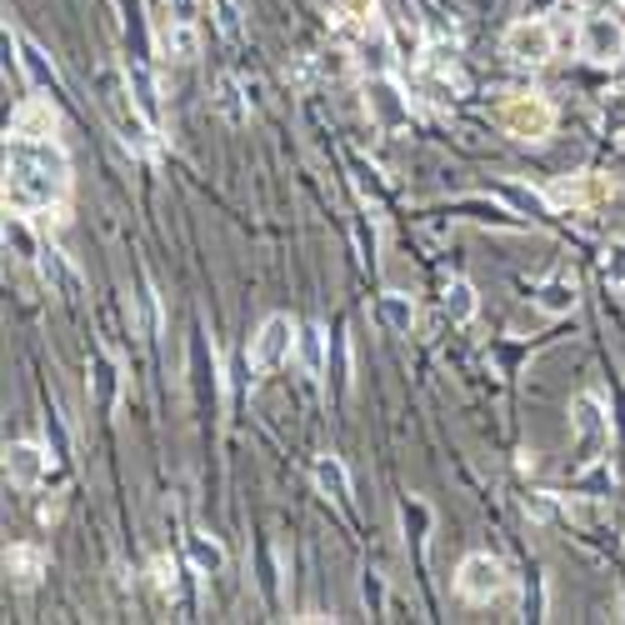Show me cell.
<instances>
[{"mask_svg": "<svg viewBox=\"0 0 625 625\" xmlns=\"http://www.w3.org/2000/svg\"><path fill=\"white\" fill-rule=\"evenodd\" d=\"M155 45H161L165 61H195V55H201V31H195L191 21H161Z\"/></svg>", "mask_w": 625, "mask_h": 625, "instance_id": "13", "label": "cell"}, {"mask_svg": "<svg viewBox=\"0 0 625 625\" xmlns=\"http://www.w3.org/2000/svg\"><path fill=\"white\" fill-rule=\"evenodd\" d=\"M366 106H370V120H376L386 136L410 126V100L400 96V86L390 76H370L366 80Z\"/></svg>", "mask_w": 625, "mask_h": 625, "instance_id": "8", "label": "cell"}, {"mask_svg": "<svg viewBox=\"0 0 625 625\" xmlns=\"http://www.w3.org/2000/svg\"><path fill=\"white\" fill-rule=\"evenodd\" d=\"M11 136H25V141H55V136H61V110H55V100H45V96L21 100L15 116H11Z\"/></svg>", "mask_w": 625, "mask_h": 625, "instance_id": "10", "label": "cell"}, {"mask_svg": "<svg viewBox=\"0 0 625 625\" xmlns=\"http://www.w3.org/2000/svg\"><path fill=\"white\" fill-rule=\"evenodd\" d=\"M496 195H500V201H510V205H516V211H526V216H550V195L530 191V185L496 181Z\"/></svg>", "mask_w": 625, "mask_h": 625, "instance_id": "23", "label": "cell"}, {"mask_svg": "<svg viewBox=\"0 0 625 625\" xmlns=\"http://www.w3.org/2000/svg\"><path fill=\"white\" fill-rule=\"evenodd\" d=\"M356 165V175H360V191H380V181H376V171H370L366 161H351Z\"/></svg>", "mask_w": 625, "mask_h": 625, "instance_id": "35", "label": "cell"}, {"mask_svg": "<svg viewBox=\"0 0 625 625\" xmlns=\"http://www.w3.org/2000/svg\"><path fill=\"white\" fill-rule=\"evenodd\" d=\"M441 305H445V315H451V325H471L475 321V285L471 281H445V291H441Z\"/></svg>", "mask_w": 625, "mask_h": 625, "instance_id": "21", "label": "cell"}, {"mask_svg": "<svg viewBox=\"0 0 625 625\" xmlns=\"http://www.w3.org/2000/svg\"><path fill=\"white\" fill-rule=\"evenodd\" d=\"M45 435H51V455H55V461H71V435H65V425H61V410L45 416Z\"/></svg>", "mask_w": 625, "mask_h": 625, "instance_id": "30", "label": "cell"}, {"mask_svg": "<svg viewBox=\"0 0 625 625\" xmlns=\"http://www.w3.org/2000/svg\"><path fill=\"white\" fill-rule=\"evenodd\" d=\"M211 11H216L220 31H226V35H240V6H236V0H211Z\"/></svg>", "mask_w": 625, "mask_h": 625, "instance_id": "31", "label": "cell"}, {"mask_svg": "<svg viewBox=\"0 0 625 625\" xmlns=\"http://www.w3.org/2000/svg\"><path fill=\"white\" fill-rule=\"evenodd\" d=\"M550 205H561V211H595V205H611L615 185L611 175H595V171H581V175H561V181H550Z\"/></svg>", "mask_w": 625, "mask_h": 625, "instance_id": "5", "label": "cell"}, {"mask_svg": "<svg viewBox=\"0 0 625 625\" xmlns=\"http://www.w3.org/2000/svg\"><path fill=\"white\" fill-rule=\"evenodd\" d=\"M151 581H155V591H161V595L175 591V565L165 561V556H155V561H151Z\"/></svg>", "mask_w": 625, "mask_h": 625, "instance_id": "32", "label": "cell"}, {"mask_svg": "<svg viewBox=\"0 0 625 625\" xmlns=\"http://www.w3.org/2000/svg\"><path fill=\"white\" fill-rule=\"evenodd\" d=\"M136 301H141V335H155L161 331V305H155V285L146 270H141V295Z\"/></svg>", "mask_w": 625, "mask_h": 625, "instance_id": "29", "label": "cell"}, {"mask_svg": "<svg viewBox=\"0 0 625 625\" xmlns=\"http://www.w3.org/2000/svg\"><path fill=\"white\" fill-rule=\"evenodd\" d=\"M126 80H130V96H136L141 116L151 120V126H161V96H155V76L146 71V65H126Z\"/></svg>", "mask_w": 625, "mask_h": 625, "instance_id": "20", "label": "cell"}, {"mask_svg": "<svg viewBox=\"0 0 625 625\" xmlns=\"http://www.w3.org/2000/svg\"><path fill=\"white\" fill-rule=\"evenodd\" d=\"M315 65H321V76H345V71H351V55H345V51H325Z\"/></svg>", "mask_w": 625, "mask_h": 625, "instance_id": "34", "label": "cell"}, {"mask_svg": "<svg viewBox=\"0 0 625 625\" xmlns=\"http://www.w3.org/2000/svg\"><path fill=\"white\" fill-rule=\"evenodd\" d=\"M41 276H45V285H55V291H65V295H76V285H80L61 250H41Z\"/></svg>", "mask_w": 625, "mask_h": 625, "instance_id": "24", "label": "cell"}, {"mask_svg": "<svg viewBox=\"0 0 625 625\" xmlns=\"http://www.w3.org/2000/svg\"><path fill=\"white\" fill-rule=\"evenodd\" d=\"M6 575H11V585L31 591V585L45 575V550L41 546H11L6 550Z\"/></svg>", "mask_w": 625, "mask_h": 625, "instance_id": "15", "label": "cell"}, {"mask_svg": "<svg viewBox=\"0 0 625 625\" xmlns=\"http://www.w3.org/2000/svg\"><path fill=\"white\" fill-rule=\"evenodd\" d=\"M506 55L516 65H546L550 55H556V31H550V21H540V15L516 21L506 31Z\"/></svg>", "mask_w": 625, "mask_h": 625, "instance_id": "6", "label": "cell"}, {"mask_svg": "<svg viewBox=\"0 0 625 625\" xmlns=\"http://www.w3.org/2000/svg\"><path fill=\"white\" fill-rule=\"evenodd\" d=\"M216 110L230 120V126H246V120H250L246 96H240V86H236L230 76H220V80H216Z\"/></svg>", "mask_w": 625, "mask_h": 625, "instance_id": "25", "label": "cell"}, {"mask_svg": "<svg viewBox=\"0 0 625 625\" xmlns=\"http://www.w3.org/2000/svg\"><path fill=\"white\" fill-rule=\"evenodd\" d=\"M15 45H21V71L31 76V86L51 90V96H61V71H55V61L41 51V45L31 41V35H15Z\"/></svg>", "mask_w": 625, "mask_h": 625, "instance_id": "14", "label": "cell"}, {"mask_svg": "<svg viewBox=\"0 0 625 625\" xmlns=\"http://www.w3.org/2000/svg\"><path fill=\"white\" fill-rule=\"evenodd\" d=\"M295 331H301V325H291V315H266L260 331H256V341H250V366H256L260 376L276 370V366H285L291 351H295Z\"/></svg>", "mask_w": 625, "mask_h": 625, "instance_id": "4", "label": "cell"}, {"mask_svg": "<svg viewBox=\"0 0 625 625\" xmlns=\"http://www.w3.org/2000/svg\"><path fill=\"white\" fill-rule=\"evenodd\" d=\"M51 461L55 455L45 451V445H35V441H11L6 445V475H11V485H25V491L45 481Z\"/></svg>", "mask_w": 625, "mask_h": 625, "instance_id": "11", "label": "cell"}, {"mask_svg": "<svg viewBox=\"0 0 625 625\" xmlns=\"http://www.w3.org/2000/svg\"><path fill=\"white\" fill-rule=\"evenodd\" d=\"M185 556H191V565L201 575H220V571H226V546H220L216 536H205V530H191V536H185Z\"/></svg>", "mask_w": 625, "mask_h": 625, "instance_id": "18", "label": "cell"}, {"mask_svg": "<svg viewBox=\"0 0 625 625\" xmlns=\"http://www.w3.org/2000/svg\"><path fill=\"white\" fill-rule=\"evenodd\" d=\"M295 356H301V370L311 380L325 376V331L321 325H301V331H295Z\"/></svg>", "mask_w": 625, "mask_h": 625, "instance_id": "19", "label": "cell"}, {"mask_svg": "<svg viewBox=\"0 0 625 625\" xmlns=\"http://www.w3.org/2000/svg\"><path fill=\"white\" fill-rule=\"evenodd\" d=\"M496 120L506 136H516V141H526V146H540V141H550V130H556V106H550L540 90H510L496 106Z\"/></svg>", "mask_w": 625, "mask_h": 625, "instance_id": "2", "label": "cell"}, {"mask_svg": "<svg viewBox=\"0 0 625 625\" xmlns=\"http://www.w3.org/2000/svg\"><path fill=\"white\" fill-rule=\"evenodd\" d=\"M581 55L591 65H615L625 55V25L615 15H585L581 21Z\"/></svg>", "mask_w": 625, "mask_h": 625, "instance_id": "7", "label": "cell"}, {"mask_svg": "<svg viewBox=\"0 0 625 625\" xmlns=\"http://www.w3.org/2000/svg\"><path fill=\"white\" fill-rule=\"evenodd\" d=\"M416 315H421L416 311V295H406V291H386L376 301V325L386 335H410L416 331Z\"/></svg>", "mask_w": 625, "mask_h": 625, "instance_id": "12", "label": "cell"}, {"mask_svg": "<svg viewBox=\"0 0 625 625\" xmlns=\"http://www.w3.org/2000/svg\"><path fill=\"white\" fill-rule=\"evenodd\" d=\"M601 276H605V285L625 291V240H605V250H601Z\"/></svg>", "mask_w": 625, "mask_h": 625, "instance_id": "27", "label": "cell"}, {"mask_svg": "<svg viewBox=\"0 0 625 625\" xmlns=\"http://www.w3.org/2000/svg\"><path fill=\"white\" fill-rule=\"evenodd\" d=\"M71 195V161H65L61 141H25L11 136L6 141V205L11 211H55Z\"/></svg>", "mask_w": 625, "mask_h": 625, "instance_id": "1", "label": "cell"}, {"mask_svg": "<svg viewBox=\"0 0 625 625\" xmlns=\"http://www.w3.org/2000/svg\"><path fill=\"white\" fill-rule=\"evenodd\" d=\"M6 246H15V256H21V260H41V246H35L31 226H25L21 216L6 220Z\"/></svg>", "mask_w": 625, "mask_h": 625, "instance_id": "28", "label": "cell"}, {"mask_svg": "<svg viewBox=\"0 0 625 625\" xmlns=\"http://www.w3.org/2000/svg\"><path fill=\"white\" fill-rule=\"evenodd\" d=\"M571 425H575V435H581V461L591 465L595 455L605 451V441H611V416H605V406L595 396H575L571 400Z\"/></svg>", "mask_w": 625, "mask_h": 625, "instance_id": "9", "label": "cell"}, {"mask_svg": "<svg viewBox=\"0 0 625 625\" xmlns=\"http://www.w3.org/2000/svg\"><path fill=\"white\" fill-rule=\"evenodd\" d=\"M335 15H341V25H351V31H360V35L380 25L376 21V0H341V11Z\"/></svg>", "mask_w": 625, "mask_h": 625, "instance_id": "26", "label": "cell"}, {"mask_svg": "<svg viewBox=\"0 0 625 625\" xmlns=\"http://www.w3.org/2000/svg\"><path fill=\"white\" fill-rule=\"evenodd\" d=\"M315 485H321V496H331L341 510H351V471H345L341 455H321V461H315Z\"/></svg>", "mask_w": 625, "mask_h": 625, "instance_id": "16", "label": "cell"}, {"mask_svg": "<svg viewBox=\"0 0 625 625\" xmlns=\"http://www.w3.org/2000/svg\"><path fill=\"white\" fill-rule=\"evenodd\" d=\"M455 591H461V601H471V605L500 601V595L510 591L506 561H496L491 550H471V556L461 561V571H455Z\"/></svg>", "mask_w": 625, "mask_h": 625, "instance_id": "3", "label": "cell"}, {"mask_svg": "<svg viewBox=\"0 0 625 625\" xmlns=\"http://www.w3.org/2000/svg\"><path fill=\"white\" fill-rule=\"evenodd\" d=\"M575 301H581V291H575V281H565V276H556V281H546L536 291V305L546 315H571Z\"/></svg>", "mask_w": 625, "mask_h": 625, "instance_id": "22", "label": "cell"}, {"mask_svg": "<svg viewBox=\"0 0 625 625\" xmlns=\"http://www.w3.org/2000/svg\"><path fill=\"white\" fill-rule=\"evenodd\" d=\"M90 396H96L100 410H116V400H120V366L106 356V351L90 356Z\"/></svg>", "mask_w": 625, "mask_h": 625, "instance_id": "17", "label": "cell"}, {"mask_svg": "<svg viewBox=\"0 0 625 625\" xmlns=\"http://www.w3.org/2000/svg\"><path fill=\"white\" fill-rule=\"evenodd\" d=\"M165 6V21H191L195 25V15H201V0H161Z\"/></svg>", "mask_w": 625, "mask_h": 625, "instance_id": "33", "label": "cell"}]
</instances>
